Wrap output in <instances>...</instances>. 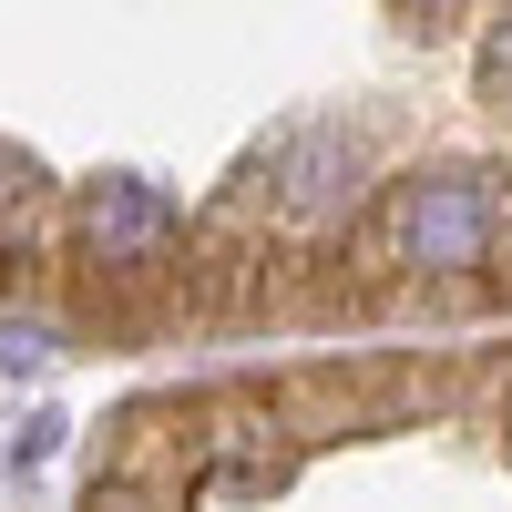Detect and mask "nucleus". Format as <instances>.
<instances>
[{
	"mask_svg": "<svg viewBox=\"0 0 512 512\" xmlns=\"http://www.w3.org/2000/svg\"><path fill=\"white\" fill-rule=\"evenodd\" d=\"M390 246H400V267H482L492 195L482 185H410L390 216Z\"/></svg>",
	"mask_w": 512,
	"mask_h": 512,
	"instance_id": "1",
	"label": "nucleus"
},
{
	"mask_svg": "<svg viewBox=\"0 0 512 512\" xmlns=\"http://www.w3.org/2000/svg\"><path fill=\"white\" fill-rule=\"evenodd\" d=\"M154 236H164V205H154V195L113 185V195L93 205V246H103V267H113V256H144Z\"/></svg>",
	"mask_w": 512,
	"mask_h": 512,
	"instance_id": "2",
	"label": "nucleus"
},
{
	"mask_svg": "<svg viewBox=\"0 0 512 512\" xmlns=\"http://www.w3.org/2000/svg\"><path fill=\"white\" fill-rule=\"evenodd\" d=\"M492 82H512V41H502V62H492Z\"/></svg>",
	"mask_w": 512,
	"mask_h": 512,
	"instance_id": "3",
	"label": "nucleus"
}]
</instances>
